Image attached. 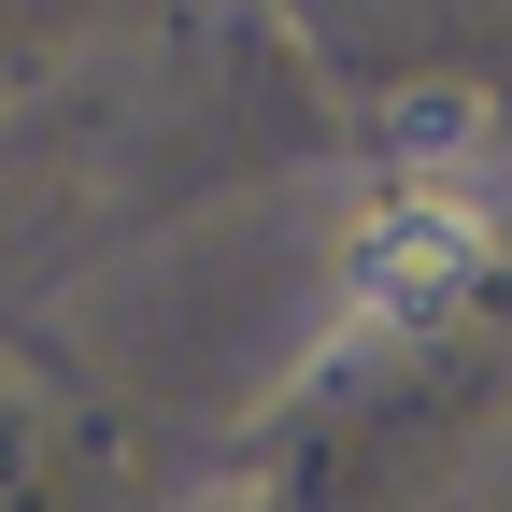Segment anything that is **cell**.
<instances>
[{"label":"cell","instance_id":"obj_1","mask_svg":"<svg viewBox=\"0 0 512 512\" xmlns=\"http://www.w3.org/2000/svg\"><path fill=\"white\" fill-rule=\"evenodd\" d=\"M484 271H498V185H470V171H399V185L342 228L328 342H342V356L427 342V328H456V299H470Z\"/></svg>","mask_w":512,"mask_h":512}]
</instances>
